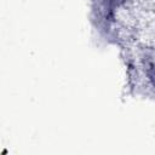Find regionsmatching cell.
Returning a JSON list of instances; mask_svg holds the SVG:
<instances>
[]
</instances>
